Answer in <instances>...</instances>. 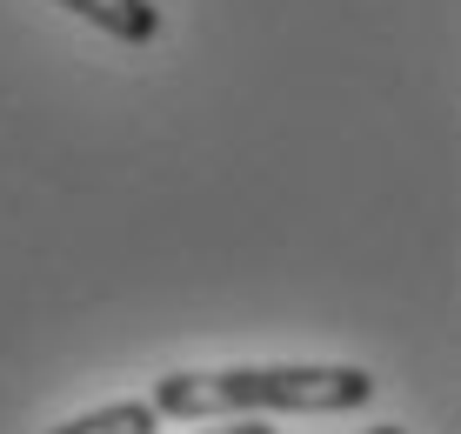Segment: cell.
Instances as JSON below:
<instances>
[{"instance_id": "cell-1", "label": "cell", "mask_w": 461, "mask_h": 434, "mask_svg": "<svg viewBox=\"0 0 461 434\" xmlns=\"http://www.w3.org/2000/svg\"><path fill=\"white\" fill-rule=\"evenodd\" d=\"M375 394L368 367L341 361H261V367H174L154 381V414L221 421V414H348Z\"/></svg>"}, {"instance_id": "cell-2", "label": "cell", "mask_w": 461, "mask_h": 434, "mask_svg": "<svg viewBox=\"0 0 461 434\" xmlns=\"http://www.w3.org/2000/svg\"><path fill=\"white\" fill-rule=\"evenodd\" d=\"M54 7L81 14V21H94L101 34H114L127 47H148L161 34V7H154V0H54Z\"/></svg>"}, {"instance_id": "cell-3", "label": "cell", "mask_w": 461, "mask_h": 434, "mask_svg": "<svg viewBox=\"0 0 461 434\" xmlns=\"http://www.w3.org/2000/svg\"><path fill=\"white\" fill-rule=\"evenodd\" d=\"M154 428H161L154 401H107V408H94V414L60 421L54 434H154Z\"/></svg>"}, {"instance_id": "cell-4", "label": "cell", "mask_w": 461, "mask_h": 434, "mask_svg": "<svg viewBox=\"0 0 461 434\" xmlns=\"http://www.w3.org/2000/svg\"><path fill=\"white\" fill-rule=\"evenodd\" d=\"M208 434H275V428H261V421H241V428H208Z\"/></svg>"}, {"instance_id": "cell-5", "label": "cell", "mask_w": 461, "mask_h": 434, "mask_svg": "<svg viewBox=\"0 0 461 434\" xmlns=\"http://www.w3.org/2000/svg\"><path fill=\"white\" fill-rule=\"evenodd\" d=\"M368 434H408V428H368Z\"/></svg>"}]
</instances>
